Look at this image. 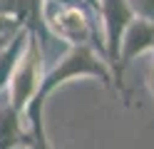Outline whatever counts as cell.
<instances>
[{
  "mask_svg": "<svg viewBox=\"0 0 154 149\" xmlns=\"http://www.w3.org/2000/svg\"><path fill=\"white\" fill-rule=\"evenodd\" d=\"M147 85H149V92L154 99V52L149 55V70H147Z\"/></svg>",
  "mask_w": 154,
  "mask_h": 149,
  "instance_id": "cell-11",
  "label": "cell"
},
{
  "mask_svg": "<svg viewBox=\"0 0 154 149\" xmlns=\"http://www.w3.org/2000/svg\"><path fill=\"white\" fill-rule=\"evenodd\" d=\"M45 104L47 99L42 95H37L25 109L27 122H30V142L25 149H52L50 137H47V127H45Z\"/></svg>",
  "mask_w": 154,
  "mask_h": 149,
  "instance_id": "cell-7",
  "label": "cell"
},
{
  "mask_svg": "<svg viewBox=\"0 0 154 149\" xmlns=\"http://www.w3.org/2000/svg\"><path fill=\"white\" fill-rule=\"evenodd\" d=\"M25 40H27V27L20 30L10 42L0 50V89H8V82H10V77L15 72V65H17V60L23 55Z\"/></svg>",
  "mask_w": 154,
  "mask_h": 149,
  "instance_id": "cell-8",
  "label": "cell"
},
{
  "mask_svg": "<svg viewBox=\"0 0 154 149\" xmlns=\"http://www.w3.org/2000/svg\"><path fill=\"white\" fill-rule=\"evenodd\" d=\"M20 30H25L20 23H15V20L8 17V15H0V50L10 42V40L20 33Z\"/></svg>",
  "mask_w": 154,
  "mask_h": 149,
  "instance_id": "cell-9",
  "label": "cell"
},
{
  "mask_svg": "<svg viewBox=\"0 0 154 149\" xmlns=\"http://www.w3.org/2000/svg\"><path fill=\"white\" fill-rule=\"evenodd\" d=\"M80 77H92V79H100L102 85H112V70L107 65L94 45H77V47H70L67 52L60 57L50 72H45V79H42V87H40V95L47 99L57 87H62L72 79H80Z\"/></svg>",
  "mask_w": 154,
  "mask_h": 149,
  "instance_id": "cell-2",
  "label": "cell"
},
{
  "mask_svg": "<svg viewBox=\"0 0 154 149\" xmlns=\"http://www.w3.org/2000/svg\"><path fill=\"white\" fill-rule=\"evenodd\" d=\"M97 17H102V30H104L102 52L109 70H114L122 35L134 20V10L129 5V0H97Z\"/></svg>",
  "mask_w": 154,
  "mask_h": 149,
  "instance_id": "cell-4",
  "label": "cell"
},
{
  "mask_svg": "<svg viewBox=\"0 0 154 149\" xmlns=\"http://www.w3.org/2000/svg\"><path fill=\"white\" fill-rule=\"evenodd\" d=\"M45 79V55H42V42H40V30L30 27L27 40L23 47V55L15 65V72L8 82V104L25 114L27 104L40 95Z\"/></svg>",
  "mask_w": 154,
  "mask_h": 149,
  "instance_id": "cell-1",
  "label": "cell"
},
{
  "mask_svg": "<svg viewBox=\"0 0 154 149\" xmlns=\"http://www.w3.org/2000/svg\"><path fill=\"white\" fill-rule=\"evenodd\" d=\"M30 129L23 127V114L10 104H0V149H25Z\"/></svg>",
  "mask_w": 154,
  "mask_h": 149,
  "instance_id": "cell-6",
  "label": "cell"
},
{
  "mask_svg": "<svg viewBox=\"0 0 154 149\" xmlns=\"http://www.w3.org/2000/svg\"><path fill=\"white\" fill-rule=\"evenodd\" d=\"M40 23L50 33L67 42L70 47L92 45L94 25L92 13L85 3H57V0H42L40 3Z\"/></svg>",
  "mask_w": 154,
  "mask_h": 149,
  "instance_id": "cell-3",
  "label": "cell"
},
{
  "mask_svg": "<svg viewBox=\"0 0 154 149\" xmlns=\"http://www.w3.org/2000/svg\"><path fill=\"white\" fill-rule=\"evenodd\" d=\"M152 52H154V23L134 17L129 23V27L124 30V35H122L119 52H117V65L112 70V85L117 89H124V85H122L124 70H127L137 57L152 55Z\"/></svg>",
  "mask_w": 154,
  "mask_h": 149,
  "instance_id": "cell-5",
  "label": "cell"
},
{
  "mask_svg": "<svg viewBox=\"0 0 154 149\" xmlns=\"http://www.w3.org/2000/svg\"><path fill=\"white\" fill-rule=\"evenodd\" d=\"M129 5L134 10V17L154 23V0H129Z\"/></svg>",
  "mask_w": 154,
  "mask_h": 149,
  "instance_id": "cell-10",
  "label": "cell"
}]
</instances>
